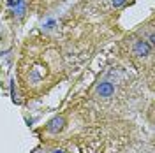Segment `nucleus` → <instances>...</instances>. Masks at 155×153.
Segmentation results:
<instances>
[{"mask_svg":"<svg viewBox=\"0 0 155 153\" xmlns=\"http://www.w3.org/2000/svg\"><path fill=\"white\" fill-rule=\"evenodd\" d=\"M97 93L101 97H104V99H107V97H111L115 93V86L111 85L109 81H102V83H99V86H97Z\"/></svg>","mask_w":155,"mask_h":153,"instance_id":"obj_2","label":"nucleus"},{"mask_svg":"<svg viewBox=\"0 0 155 153\" xmlns=\"http://www.w3.org/2000/svg\"><path fill=\"white\" fill-rule=\"evenodd\" d=\"M62 125H64V118H55V120L49 123L48 130H49V132H57V130L62 129Z\"/></svg>","mask_w":155,"mask_h":153,"instance_id":"obj_3","label":"nucleus"},{"mask_svg":"<svg viewBox=\"0 0 155 153\" xmlns=\"http://www.w3.org/2000/svg\"><path fill=\"white\" fill-rule=\"evenodd\" d=\"M53 153H65V151H64V150H55Z\"/></svg>","mask_w":155,"mask_h":153,"instance_id":"obj_5","label":"nucleus"},{"mask_svg":"<svg viewBox=\"0 0 155 153\" xmlns=\"http://www.w3.org/2000/svg\"><path fill=\"white\" fill-rule=\"evenodd\" d=\"M134 53L137 57H148L152 53V44H148L146 41H137L134 44Z\"/></svg>","mask_w":155,"mask_h":153,"instance_id":"obj_1","label":"nucleus"},{"mask_svg":"<svg viewBox=\"0 0 155 153\" xmlns=\"http://www.w3.org/2000/svg\"><path fill=\"white\" fill-rule=\"evenodd\" d=\"M111 2H113V5H115V7H120L122 4H125V0H111Z\"/></svg>","mask_w":155,"mask_h":153,"instance_id":"obj_4","label":"nucleus"}]
</instances>
